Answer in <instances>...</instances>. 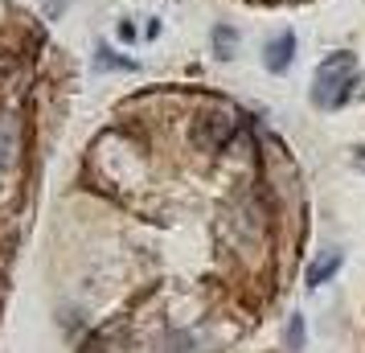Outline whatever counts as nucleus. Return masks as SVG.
<instances>
[{
  "label": "nucleus",
  "instance_id": "7",
  "mask_svg": "<svg viewBox=\"0 0 365 353\" xmlns=\"http://www.w3.org/2000/svg\"><path fill=\"white\" fill-rule=\"evenodd\" d=\"M66 4H70V0H46V13H50V17H62V13H66Z\"/></svg>",
  "mask_w": 365,
  "mask_h": 353
},
{
  "label": "nucleus",
  "instance_id": "3",
  "mask_svg": "<svg viewBox=\"0 0 365 353\" xmlns=\"http://www.w3.org/2000/svg\"><path fill=\"white\" fill-rule=\"evenodd\" d=\"M341 263H345V255H341V251L320 255V259H316L312 267H308V275H304V280H308V287H320L324 280H332V275L341 271Z\"/></svg>",
  "mask_w": 365,
  "mask_h": 353
},
{
  "label": "nucleus",
  "instance_id": "2",
  "mask_svg": "<svg viewBox=\"0 0 365 353\" xmlns=\"http://www.w3.org/2000/svg\"><path fill=\"white\" fill-rule=\"evenodd\" d=\"M292 58H296V34H279V37L267 41L263 66L271 70V74H283V70L292 66Z\"/></svg>",
  "mask_w": 365,
  "mask_h": 353
},
{
  "label": "nucleus",
  "instance_id": "4",
  "mask_svg": "<svg viewBox=\"0 0 365 353\" xmlns=\"http://www.w3.org/2000/svg\"><path fill=\"white\" fill-rule=\"evenodd\" d=\"M95 70H135V62L132 58H115V50L99 46V53H95Z\"/></svg>",
  "mask_w": 365,
  "mask_h": 353
},
{
  "label": "nucleus",
  "instance_id": "6",
  "mask_svg": "<svg viewBox=\"0 0 365 353\" xmlns=\"http://www.w3.org/2000/svg\"><path fill=\"white\" fill-rule=\"evenodd\" d=\"M304 341H308V329H304V317H292L287 320V345H292V349H304Z\"/></svg>",
  "mask_w": 365,
  "mask_h": 353
},
{
  "label": "nucleus",
  "instance_id": "8",
  "mask_svg": "<svg viewBox=\"0 0 365 353\" xmlns=\"http://www.w3.org/2000/svg\"><path fill=\"white\" fill-rule=\"evenodd\" d=\"M353 168H361V173H365V144H361L357 152H353Z\"/></svg>",
  "mask_w": 365,
  "mask_h": 353
},
{
  "label": "nucleus",
  "instance_id": "5",
  "mask_svg": "<svg viewBox=\"0 0 365 353\" xmlns=\"http://www.w3.org/2000/svg\"><path fill=\"white\" fill-rule=\"evenodd\" d=\"M214 50H217V58H234V50H238V34L226 29V25H217L214 29Z\"/></svg>",
  "mask_w": 365,
  "mask_h": 353
},
{
  "label": "nucleus",
  "instance_id": "1",
  "mask_svg": "<svg viewBox=\"0 0 365 353\" xmlns=\"http://www.w3.org/2000/svg\"><path fill=\"white\" fill-rule=\"evenodd\" d=\"M353 86H357V58H353L349 50L329 53L312 74V107L316 111L341 107V103H349Z\"/></svg>",
  "mask_w": 365,
  "mask_h": 353
}]
</instances>
